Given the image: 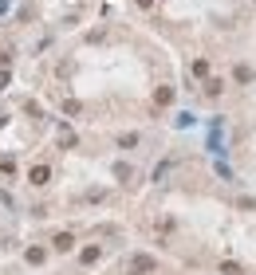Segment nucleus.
I'll list each match as a JSON object with an SVG mask.
<instances>
[{"instance_id":"f257e3e1","label":"nucleus","mask_w":256,"mask_h":275,"mask_svg":"<svg viewBox=\"0 0 256 275\" xmlns=\"http://www.w3.org/2000/svg\"><path fill=\"white\" fill-rule=\"evenodd\" d=\"M158 263H154V256H134L130 260V275H146V271H154Z\"/></svg>"},{"instance_id":"f03ea898","label":"nucleus","mask_w":256,"mask_h":275,"mask_svg":"<svg viewBox=\"0 0 256 275\" xmlns=\"http://www.w3.org/2000/svg\"><path fill=\"white\" fill-rule=\"evenodd\" d=\"M28 181L32 185H47V181H51V169H47V165H36V169L28 173Z\"/></svg>"},{"instance_id":"7ed1b4c3","label":"nucleus","mask_w":256,"mask_h":275,"mask_svg":"<svg viewBox=\"0 0 256 275\" xmlns=\"http://www.w3.org/2000/svg\"><path fill=\"white\" fill-rule=\"evenodd\" d=\"M71 244H75L71 232H60V236H55V252H71Z\"/></svg>"},{"instance_id":"20e7f679","label":"nucleus","mask_w":256,"mask_h":275,"mask_svg":"<svg viewBox=\"0 0 256 275\" xmlns=\"http://www.w3.org/2000/svg\"><path fill=\"white\" fill-rule=\"evenodd\" d=\"M154 102H158V106H169V102H174V90H169V87H158V90H154Z\"/></svg>"},{"instance_id":"39448f33","label":"nucleus","mask_w":256,"mask_h":275,"mask_svg":"<svg viewBox=\"0 0 256 275\" xmlns=\"http://www.w3.org/2000/svg\"><path fill=\"white\" fill-rule=\"evenodd\" d=\"M24 256H28V263H44V260H47V252H44V248H28Z\"/></svg>"},{"instance_id":"423d86ee","label":"nucleus","mask_w":256,"mask_h":275,"mask_svg":"<svg viewBox=\"0 0 256 275\" xmlns=\"http://www.w3.org/2000/svg\"><path fill=\"white\" fill-rule=\"evenodd\" d=\"M99 256H103V248H83V263H95Z\"/></svg>"},{"instance_id":"0eeeda50","label":"nucleus","mask_w":256,"mask_h":275,"mask_svg":"<svg viewBox=\"0 0 256 275\" xmlns=\"http://www.w3.org/2000/svg\"><path fill=\"white\" fill-rule=\"evenodd\" d=\"M233 75H237V83H252V67H237Z\"/></svg>"},{"instance_id":"6e6552de","label":"nucleus","mask_w":256,"mask_h":275,"mask_svg":"<svg viewBox=\"0 0 256 275\" xmlns=\"http://www.w3.org/2000/svg\"><path fill=\"white\" fill-rule=\"evenodd\" d=\"M115 177H119V181H126V177H130V165H122V161H119V165H115Z\"/></svg>"},{"instance_id":"1a4fd4ad","label":"nucleus","mask_w":256,"mask_h":275,"mask_svg":"<svg viewBox=\"0 0 256 275\" xmlns=\"http://www.w3.org/2000/svg\"><path fill=\"white\" fill-rule=\"evenodd\" d=\"M119 145H126V149H130V145H138V134H122Z\"/></svg>"},{"instance_id":"9d476101","label":"nucleus","mask_w":256,"mask_h":275,"mask_svg":"<svg viewBox=\"0 0 256 275\" xmlns=\"http://www.w3.org/2000/svg\"><path fill=\"white\" fill-rule=\"evenodd\" d=\"M60 145H75V134H71V130H60Z\"/></svg>"},{"instance_id":"9b49d317","label":"nucleus","mask_w":256,"mask_h":275,"mask_svg":"<svg viewBox=\"0 0 256 275\" xmlns=\"http://www.w3.org/2000/svg\"><path fill=\"white\" fill-rule=\"evenodd\" d=\"M138 4H142V8H146V4H154V0H138Z\"/></svg>"}]
</instances>
